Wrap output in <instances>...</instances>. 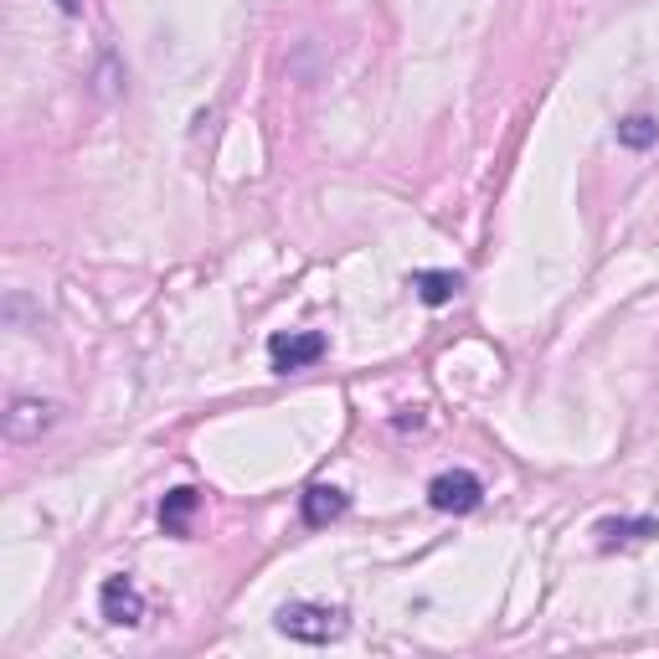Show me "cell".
I'll use <instances>...</instances> for the list:
<instances>
[{
    "label": "cell",
    "instance_id": "1",
    "mask_svg": "<svg viewBox=\"0 0 659 659\" xmlns=\"http://www.w3.org/2000/svg\"><path fill=\"white\" fill-rule=\"evenodd\" d=\"M279 634L299 644H336L345 634V613L325 603H284L279 609Z\"/></svg>",
    "mask_w": 659,
    "mask_h": 659
},
{
    "label": "cell",
    "instance_id": "2",
    "mask_svg": "<svg viewBox=\"0 0 659 659\" xmlns=\"http://www.w3.org/2000/svg\"><path fill=\"white\" fill-rule=\"evenodd\" d=\"M479 500H485V485L469 469H448L428 485V505L443 515H469V510H479Z\"/></svg>",
    "mask_w": 659,
    "mask_h": 659
},
{
    "label": "cell",
    "instance_id": "3",
    "mask_svg": "<svg viewBox=\"0 0 659 659\" xmlns=\"http://www.w3.org/2000/svg\"><path fill=\"white\" fill-rule=\"evenodd\" d=\"M325 355V336L320 330H288V336H273L269 340V361L273 372H305Z\"/></svg>",
    "mask_w": 659,
    "mask_h": 659
},
{
    "label": "cell",
    "instance_id": "4",
    "mask_svg": "<svg viewBox=\"0 0 659 659\" xmlns=\"http://www.w3.org/2000/svg\"><path fill=\"white\" fill-rule=\"evenodd\" d=\"M99 609L109 624L135 628V624H145V592L135 588V577H109L99 588Z\"/></svg>",
    "mask_w": 659,
    "mask_h": 659
},
{
    "label": "cell",
    "instance_id": "5",
    "mask_svg": "<svg viewBox=\"0 0 659 659\" xmlns=\"http://www.w3.org/2000/svg\"><path fill=\"white\" fill-rule=\"evenodd\" d=\"M52 423H57V407L52 402H42V397H16L11 412H5V439L32 443V439H42Z\"/></svg>",
    "mask_w": 659,
    "mask_h": 659
},
{
    "label": "cell",
    "instance_id": "6",
    "mask_svg": "<svg viewBox=\"0 0 659 659\" xmlns=\"http://www.w3.org/2000/svg\"><path fill=\"white\" fill-rule=\"evenodd\" d=\"M458 288H464V273H454V269H423V273H412V294H418L428 309L448 305Z\"/></svg>",
    "mask_w": 659,
    "mask_h": 659
},
{
    "label": "cell",
    "instance_id": "7",
    "mask_svg": "<svg viewBox=\"0 0 659 659\" xmlns=\"http://www.w3.org/2000/svg\"><path fill=\"white\" fill-rule=\"evenodd\" d=\"M345 505H351V495H345V490H336V485H309V490H305V525L340 521Z\"/></svg>",
    "mask_w": 659,
    "mask_h": 659
},
{
    "label": "cell",
    "instance_id": "8",
    "mask_svg": "<svg viewBox=\"0 0 659 659\" xmlns=\"http://www.w3.org/2000/svg\"><path fill=\"white\" fill-rule=\"evenodd\" d=\"M196 510H202V495L191 490V485H181V490H170L166 500H160V525H166L170 536H186Z\"/></svg>",
    "mask_w": 659,
    "mask_h": 659
},
{
    "label": "cell",
    "instance_id": "9",
    "mask_svg": "<svg viewBox=\"0 0 659 659\" xmlns=\"http://www.w3.org/2000/svg\"><path fill=\"white\" fill-rule=\"evenodd\" d=\"M655 139H659V124L649 114H628L624 124H618V145H624V150H649Z\"/></svg>",
    "mask_w": 659,
    "mask_h": 659
},
{
    "label": "cell",
    "instance_id": "10",
    "mask_svg": "<svg viewBox=\"0 0 659 659\" xmlns=\"http://www.w3.org/2000/svg\"><path fill=\"white\" fill-rule=\"evenodd\" d=\"M603 546H618V542H644V536H659L655 521H603L598 525Z\"/></svg>",
    "mask_w": 659,
    "mask_h": 659
},
{
    "label": "cell",
    "instance_id": "11",
    "mask_svg": "<svg viewBox=\"0 0 659 659\" xmlns=\"http://www.w3.org/2000/svg\"><path fill=\"white\" fill-rule=\"evenodd\" d=\"M57 5H63L68 16H78V11H83V0H57Z\"/></svg>",
    "mask_w": 659,
    "mask_h": 659
}]
</instances>
